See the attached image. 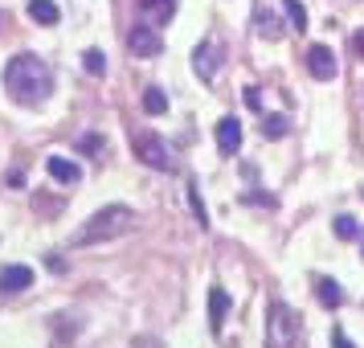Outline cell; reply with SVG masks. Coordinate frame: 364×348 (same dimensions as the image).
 Segmentation results:
<instances>
[{
  "instance_id": "6da1fadb",
  "label": "cell",
  "mask_w": 364,
  "mask_h": 348,
  "mask_svg": "<svg viewBox=\"0 0 364 348\" xmlns=\"http://www.w3.org/2000/svg\"><path fill=\"white\" fill-rule=\"evenodd\" d=\"M4 90L21 102V107H41L53 95V74L37 53H17L4 66Z\"/></svg>"
},
{
  "instance_id": "7a4b0ae2",
  "label": "cell",
  "mask_w": 364,
  "mask_h": 348,
  "mask_svg": "<svg viewBox=\"0 0 364 348\" xmlns=\"http://www.w3.org/2000/svg\"><path fill=\"white\" fill-rule=\"evenodd\" d=\"M135 226V209L127 205H107L99 213H90L82 221V230L70 238V246H95V242H111L119 233H127Z\"/></svg>"
},
{
  "instance_id": "3957f363",
  "label": "cell",
  "mask_w": 364,
  "mask_h": 348,
  "mask_svg": "<svg viewBox=\"0 0 364 348\" xmlns=\"http://www.w3.org/2000/svg\"><path fill=\"white\" fill-rule=\"evenodd\" d=\"M307 344V332H303V315L274 299L270 312H266V348H303Z\"/></svg>"
},
{
  "instance_id": "277c9868",
  "label": "cell",
  "mask_w": 364,
  "mask_h": 348,
  "mask_svg": "<svg viewBox=\"0 0 364 348\" xmlns=\"http://www.w3.org/2000/svg\"><path fill=\"white\" fill-rule=\"evenodd\" d=\"M225 62V46L217 37H205L197 50H193V70H197L200 83H217V70Z\"/></svg>"
},
{
  "instance_id": "5b68a950",
  "label": "cell",
  "mask_w": 364,
  "mask_h": 348,
  "mask_svg": "<svg viewBox=\"0 0 364 348\" xmlns=\"http://www.w3.org/2000/svg\"><path fill=\"white\" fill-rule=\"evenodd\" d=\"M135 156H139L148 168H156V172H176L172 148H168L160 135H139V139H135Z\"/></svg>"
},
{
  "instance_id": "8992f818",
  "label": "cell",
  "mask_w": 364,
  "mask_h": 348,
  "mask_svg": "<svg viewBox=\"0 0 364 348\" xmlns=\"http://www.w3.org/2000/svg\"><path fill=\"white\" fill-rule=\"evenodd\" d=\"M127 50H132L135 58H160V53H164V37H160L156 25L139 21V25L127 29Z\"/></svg>"
},
{
  "instance_id": "52a82bcc",
  "label": "cell",
  "mask_w": 364,
  "mask_h": 348,
  "mask_svg": "<svg viewBox=\"0 0 364 348\" xmlns=\"http://www.w3.org/2000/svg\"><path fill=\"white\" fill-rule=\"evenodd\" d=\"M307 74H311L315 83H331V78L340 74L336 53H331L328 46H311V50H307Z\"/></svg>"
},
{
  "instance_id": "ba28073f",
  "label": "cell",
  "mask_w": 364,
  "mask_h": 348,
  "mask_svg": "<svg viewBox=\"0 0 364 348\" xmlns=\"http://www.w3.org/2000/svg\"><path fill=\"white\" fill-rule=\"evenodd\" d=\"M29 287H33V266H21V263L0 266V295H21Z\"/></svg>"
},
{
  "instance_id": "9c48e42d",
  "label": "cell",
  "mask_w": 364,
  "mask_h": 348,
  "mask_svg": "<svg viewBox=\"0 0 364 348\" xmlns=\"http://www.w3.org/2000/svg\"><path fill=\"white\" fill-rule=\"evenodd\" d=\"M217 148L225 152V156H237V152H242V123L233 115H225L217 123Z\"/></svg>"
},
{
  "instance_id": "30bf717a",
  "label": "cell",
  "mask_w": 364,
  "mask_h": 348,
  "mask_svg": "<svg viewBox=\"0 0 364 348\" xmlns=\"http://www.w3.org/2000/svg\"><path fill=\"white\" fill-rule=\"evenodd\" d=\"M225 315H230V295H225V287H213V291H209V332H213V336H221Z\"/></svg>"
},
{
  "instance_id": "8fae6325",
  "label": "cell",
  "mask_w": 364,
  "mask_h": 348,
  "mask_svg": "<svg viewBox=\"0 0 364 348\" xmlns=\"http://www.w3.org/2000/svg\"><path fill=\"white\" fill-rule=\"evenodd\" d=\"M254 33H262V37H270V41H279V37L287 33V25H282V21L274 17L266 4H258V9H254Z\"/></svg>"
},
{
  "instance_id": "7c38bea8",
  "label": "cell",
  "mask_w": 364,
  "mask_h": 348,
  "mask_svg": "<svg viewBox=\"0 0 364 348\" xmlns=\"http://www.w3.org/2000/svg\"><path fill=\"white\" fill-rule=\"evenodd\" d=\"M135 9L148 17V25H164L176 13V0H135Z\"/></svg>"
},
{
  "instance_id": "4fadbf2b",
  "label": "cell",
  "mask_w": 364,
  "mask_h": 348,
  "mask_svg": "<svg viewBox=\"0 0 364 348\" xmlns=\"http://www.w3.org/2000/svg\"><path fill=\"white\" fill-rule=\"evenodd\" d=\"M46 172H50L58 184H78L82 181L78 164H74V160H62V156H50V160H46Z\"/></svg>"
},
{
  "instance_id": "5bb4252c",
  "label": "cell",
  "mask_w": 364,
  "mask_h": 348,
  "mask_svg": "<svg viewBox=\"0 0 364 348\" xmlns=\"http://www.w3.org/2000/svg\"><path fill=\"white\" fill-rule=\"evenodd\" d=\"M315 299H319L323 307H340V303H344V287L336 279H315Z\"/></svg>"
},
{
  "instance_id": "9a60e30c",
  "label": "cell",
  "mask_w": 364,
  "mask_h": 348,
  "mask_svg": "<svg viewBox=\"0 0 364 348\" xmlns=\"http://www.w3.org/2000/svg\"><path fill=\"white\" fill-rule=\"evenodd\" d=\"M29 17H33L37 25H58V21H62V9H58L53 0H29Z\"/></svg>"
},
{
  "instance_id": "2e32d148",
  "label": "cell",
  "mask_w": 364,
  "mask_h": 348,
  "mask_svg": "<svg viewBox=\"0 0 364 348\" xmlns=\"http://www.w3.org/2000/svg\"><path fill=\"white\" fill-rule=\"evenodd\" d=\"M331 230H336V238H340V242H356V238H364V226L356 221V217H348V213L336 217V226H331Z\"/></svg>"
},
{
  "instance_id": "e0dca14e",
  "label": "cell",
  "mask_w": 364,
  "mask_h": 348,
  "mask_svg": "<svg viewBox=\"0 0 364 348\" xmlns=\"http://www.w3.org/2000/svg\"><path fill=\"white\" fill-rule=\"evenodd\" d=\"M164 111H168V95L160 86H148L144 90V115H164Z\"/></svg>"
},
{
  "instance_id": "ac0fdd59",
  "label": "cell",
  "mask_w": 364,
  "mask_h": 348,
  "mask_svg": "<svg viewBox=\"0 0 364 348\" xmlns=\"http://www.w3.org/2000/svg\"><path fill=\"white\" fill-rule=\"evenodd\" d=\"M287 132H291L287 115H266V119H262V135H266V139H282Z\"/></svg>"
},
{
  "instance_id": "d6986e66",
  "label": "cell",
  "mask_w": 364,
  "mask_h": 348,
  "mask_svg": "<svg viewBox=\"0 0 364 348\" xmlns=\"http://www.w3.org/2000/svg\"><path fill=\"white\" fill-rule=\"evenodd\" d=\"M282 4H287V17H291V25H295L291 33H303V29H307V9H303L299 0H282Z\"/></svg>"
},
{
  "instance_id": "ffe728a7",
  "label": "cell",
  "mask_w": 364,
  "mask_h": 348,
  "mask_svg": "<svg viewBox=\"0 0 364 348\" xmlns=\"http://www.w3.org/2000/svg\"><path fill=\"white\" fill-rule=\"evenodd\" d=\"M82 70L86 74H95V78H102V74H107V58H102L99 50H86L82 53Z\"/></svg>"
},
{
  "instance_id": "44dd1931",
  "label": "cell",
  "mask_w": 364,
  "mask_h": 348,
  "mask_svg": "<svg viewBox=\"0 0 364 348\" xmlns=\"http://www.w3.org/2000/svg\"><path fill=\"white\" fill-rule=\"evenodd\" d=\"M188 205H193V213H197V226L200 230H209V213H205V201H200L197 184H188Z\"/></svg>"
},
{
  "instance_id": "7402d4cb",
  "label": "cell",
  "mask_w": 364,
  "mask_h": 348,
  "mask_svg": "<svg viewBox=\"0 0 364 348\" xmlns=\"http://www.w3.org/2000/svg\"><path fill=\"white\" fill-rule=\"evenodd\" d=\"M78 152H86V156H102V152H107V139H102V135H82V139H78Z\"/></svg>"
},
{
  "instance_id": "603a6c76",
  "label": "cell",
  "mask_w": 364,
  "mask_h": 348,
  "mask_svg": "<svg viewBox=\"0 0 364 348\" xmlns=\"http://www.w3.org/2000/svg\"><path fill=\"white\" fill-rule=\"evenodd\" d=\"M242 102H246L250 111H262V90H258V86H246V90H242Z\"/></svg>"
},
{
  "instance_id": "cb8c5ba5",
  "label": "cell",
  "mask_w": 364,
  "mask_h": 348,
  "mask_svg": "<svg viewBox=\"0 0 364 348\" xmlns=\"http://www.w3.org/2000/svg\"><path fill=\"white\" fill-rule=\"evenodd\" d=\"M127 348H164V340H156V336H135Z\"/></svg>"
},
{
  "instance_id": "d4e9b609",
  "label": "cell",
  "mask_w": 364,
  "mask_h": 348,
  "mask_svg": "<svg viewBox=\"0 0 364 348\" xmlns=\"http://www.w3.org/2000/svg\"><path fill=\"white\" fill-rule=\"evenodd\" d=\"M331 348H356V344L344 336V328H331Z\"/></svg>"
},
{
  "instance_id": "484cf974",
  "label": "cell",
  "mask_w": 364,
  "mask_h": 348,
  "mask_svg": "<svg viewBox=\"0 0 364 348\" xmlns=\"http://www.w3.org/2000/svg\"><path fill=\"white\" fill-rule=\"evenodd\" d=\"M352 53L364 62V29H356V33H352Z\"/></svg>"
},
{
  "instance_id": "4316f807",
  "label": "cell",
  "mask_w": 364,
  "mask_h": 348,
  "mask_svg": "<svg viewBox=\"0 0 364 348\" xmlns=\"http://www.w3.org/2000/svg\"><path fill=\"white\" fill-rule=\"evenodd\" d=\"M46 266H50L53 275H62V270H66V258H58V254H46Z\"/></svg>"
}]
</instances>
